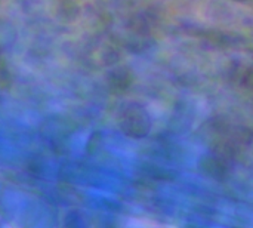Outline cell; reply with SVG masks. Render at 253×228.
<instances>
[{"label":"cell","mask_w":253,"mask_h":228,"mask_svg":"<svg viewBox=\"0 0 253 228\" xmlns=\"http://www.w3.org/2000/svg\"><path fill=\"white\" fill-rule=\"evenodd\" d=\"M200 18L215 27L240 28L249 31L252 25L251 7L239 6L230 0H205L200 6Z\"/></svg>","instance_id":"obj_1"},{"label":"cell","mask_w":253,"mask_h":228,"mask_svg":"<svg viewBox=\"0 0 253 228\" xmlns=\"http://www.w3.org/2000/svg\"><path fill=\"white\" fill-rule=\"evenodd\" d=\"M83 3L77 0H50L47 6L49 18L61 28H73L79 25L82 19Z\"/></svg>","instance_id":"obj_2"},{"label":"cell","mask_w":253,"mask_h":228,"mask_svg":"<svg viewBox=\"0 0 253 228\" xmlns=\"http://www.w3.org/2000/svg\"><path fill=\"white\" fill-rule=\"evenodd\" d=\"M21 30L18 22L0 12V58L10 55L19 45Z\"/></svg>","instance_id":"obj_3"},{"label":"cell","mask_w":253,"mask_h":228,"mask_svg":"<svg viewBox=\"0 0 253 228\" xmlns=\"http://www.w3.org/2000/svg\"><path fill=\"white\" fill-rule=\"evenodd\" d=\"M230 1H233V3H236L239 6H245V7H251L252 6V0H230Z\"/></svg>","instance_id":"obj_4"},{"label":"cell","mask_w":253,"mask_h":228,"mask_svg":"<svg viewBox=\"0 0 253 228\" xmlns=\"http://www.w3.org/2000/svg\"><path fill=\"white\" fill-rule=\"evenodd\" d=\"M77 1H82V3H83V1H86V0H77Z\"/></svg>","instance_id":"obj_5"}]
</instances>
